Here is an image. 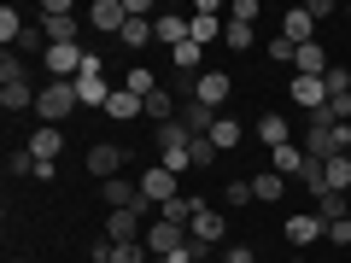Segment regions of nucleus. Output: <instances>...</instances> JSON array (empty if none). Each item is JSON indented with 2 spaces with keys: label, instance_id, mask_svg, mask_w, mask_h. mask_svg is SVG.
<instances>
[{
  "label": "nucleus",
  "instance_id": "e433bc0d",
  "mask_svg": "<svg viewBox=\"0 0 351 263\" xmlns=\"http://www.w3.org/2000/svg\"><path fill=\"white\" fill-rule=\"evenodd\" d=\"M217 158V147H211V135H199V140H193V164H199V170H205V164H211Z\"/></svg>",
  "mask_w": 351,
  "mask_h": 263
},
{
  "label": "nucleus",
  "instance_id": "c85d7f7f",
  "mask_svg": "<svg viewBox=\"0 0 351 263\" xmlns=\"http://www.w3.org/2000/svg\"><path fill=\"white\" fill-rule=\"evenodd\" d=\"M158 216H164V223H176V228H188L193 216H199V199H170Z\"/></svg>",
  "mask_w": 351,
  "mask_h": 263
},
{
  "label": "nucleus",
  "instance_id": "c9c22d12",
  "mask_svg": "<svg viewBox=\"0 0 351 263\" xmlns=\"http://www.w3.org/2000/svg\"><path fill=\"white\" fill-rule=\"evenodd\" d=\"M6 175H12V181L18 175H36V158H29V152H12V158H6Z\"/></svg>",
  "mask_w": 351,
  "mask_h": 263
},
{
  "label": "nucleus",
  "instance_id": "dca6fc26",
  "mask_svg": "<svg viewBox=\"0 0 351 263\" xmlns=\"http://www.w3.org/2000/svg\"><path fill=\"white\" fill-rule=\"evenodd\" d=\"M64 152V129H53V123H41L36 135H29V158H41V164H53Z\"/></svg>",
  "mask_w": 351,
  "mask_h": 263
},
{
  "label": "nucleus",
  "instance_id": "f03ea898",
  "mask_svg": "<svg viewBox=\"0 0 351 263\" xmlns=\"http://www.w3.org/2000/svg\"><path fill=\"white\" fill-rule=\"evenodd\" d=\"M76 105H82V94H76V82H47V88L36 94V117H41V123H53V129H59L64 117L76 112Z\"/></svg>",
  "mask_w": 351,
  "mask_h": 263
},
{
  "label": "nucleus",
  "instance_id": "a878e982",
  "mask_svg": "<svg viewBox=\"0 0 351 263\" xmlns=\"http://www.w3.org/2000/svg\"><path fill=\"white\" fill-rule=\"evenodd\" d=\"M258 135H263V147H269V152H276V147H287V117H281V112L258 117Z\"/></svg>",
  "mask_w": 351,
  "mask_h": 263
},
{
  "label": "nucleus",
  "instance_id": "a19ab883",
  "mask_svg": "<svg viewBox=\"0 0 351 263\" xmlns=\"http://www.w3.org/2000/svg\"><path fill=\"white\" fill-rule=\"evenodd\" d=\"M228 18H246V24H252V18H258V0H234V6H228Z\"/></svg>",
  "mask_w": 351,
  "mask_h": 263
},
{
  "label": "nucleus",
  "instance_id": "aec40b11",
  "mask_svg": "<svg viewBox=\"0 0 351 263\" xmlns=\"http://www.w3.org/2000/svg\"><path fill=\"white\" fill-rule=\"evenodd\" d=\"M311 211L322 216V228H334V223H346V216H351V199H346V193H322Z\"/></svg>",
  "mask_w": 351,
  "mask_h": 263
},
{
  "label": "nucleus",
  "instance_id": "2eb2a0df",
  "mask_svg": "<svg viewBox=\"0 0 351 263\" xmlns=\"http://www.w3.org/2000/svg\"><path fill=\"white\" fill-rule=\"evenodd\" d=\"M334 64H328V53L316 47V41H304V47H293V76H328Z\"/></svg>",
  "mask_w": 351,
  "mask_h": 263
},
{
  "label": "nucleus",
  "instance_id": "1a4fd4ad",
  "mask_svg": "<svg viewBox=\"0 0 351 263\" xmlns=\"http://www.w3.org/2000/svg\"><path fill=\"white\" fill-rule=\"evenodd\" d=\"M152 41H164V47H182V41H193V18H176V12H164V18H152Z\"/></svg>",
  "mask_w": 351,
  "mask_h": 263
},
{
  "label": "nucleus",
  "instance_id": "49530a36",
  "mask_svg": "<svg viewBox=\"0 0 351 263\" xmlns=\"http://www.w3.org/2000/svg\"><path fill=\"white\" fill-rule=\"evenodd\" d=\"M12 263H24V258H12Z\"/></svg>",
  "mask_w": 351,
  "mask_h": 263
},
{
  "label": "nucleus",
  "instance_id": "423d86ee",
  "mask_svg": "<svg viewBox=\"0 0 351 263\" xmlns=\"http://www.w3.org/2000/svg\"><path fill=\"white\" fill-rule=\"evenodd\" d=\"M88 24L100 29V36H123L129 6H123V0H94V6H88Z\"/></svg>",
  "mask_w": 351,
  "mask_h": 263
},
{
  "label": "nucleus",
  "instance_id": "37998d69",
  "mask_svg": "<svg viewBox=\"0 0 351 263\" xmlns=\"http://www.w3.org/2000/svg\"><path fill=\"white\" fill-rule=\"evenodd\" d=\"M252 258H258L252 246H228V251H223V263H252Z\"/></svg>",
  "mask_w": 351,
  "mask_h": 263
},
{
  "label": "nucleus",
  "instance_id": "4468645a",
  "mask_svg": "<svg viewBox=\"0 0 351 263\" xmlns=\"http://www.w3.org/2000/svg\"><path fill=\"white\" fill-rule=\"evenodd\" d=\"M217 117H223V112H211V105H199V100H188V105H182V112H176V123L188 129L193 140H199V135H211V123H217Z\"/></svg>",
  "mask_w": 351,
  "mask_h": 263
},
{
  "label": "nucleus",
  "instance_id": "a211bd4d",
  "mask_svg": "<svg viewBox=\"0 0 351 263\" xmlns=\"http://www.w3.org/2000/svg\"><path fill=\"white\" fill-rule=\"evenodd\" d=\"M141 112H147V100H135L129 88H112V100H106V117H112V123H129V117H141Z\"/></svg>",
  "mask_w": 351,
  "mask_h": 263
},
{
  "label": "nucleus",
  "instance_id": "473e14b6",
  "mask_svg": "<svg viewBox=\"0 0 351 263\" xmlns=\"http://www.w3.org/2000/svg\"><path fill=\"white\" fill-rule=\"evenodd\" d=\"M223 41H228L234 53H246V47H252V24H246V18H228V24H223Z\"/></svg>",
  "mask_w": 351,
  "mask_h": 263
},
{
  "label": "nucleus",
  "instance_id": "20e7f679",
  "mask_svg": "<svg viewBox=\"0 0 351 263\" xmlns=\"http://www.w3.org/2000/svg\"><path fill=\"white\" fill-rule=\"evenodd\" d=\"M76 94H82V105H100L106 112V100H112V88H106V64L88 53V64H82V76H76Z\"/></svg>",
  "mask_w": 351,
  "mask_h": 263
},
{
  "label": "nucleus",
  "instance_id": "f8f14e48",
  "mask_svg": "<svg viewBox=\"0 0 351 263\" xmlns=\"http://www.w3.org/2000/svg\"><path fill=\"white\" fill-rule=\"evenodd\" d=\"M188 234L199 240V246H217V240L228 234V223H223V211H211V205H199V216L188 223Z\"/></svg>",
  "mask_w": 351,
  "mask_h": 263
},
{
  "label": "nucleus",
  "instance_id": "de8ad7c7",
  "mask_svg": "<svg viewBox=\"0 0 351 263\" xmlns=\"http://www.w3.org/2000/svg\"><path fill=\"white\" fill-rule=\"evenodd\" d=\"M346 12H351V6H346Z\"/></svg>",
  "mask_w": 351,
  "mask_h": 263
},
{
  "label": "nucleus",
  "instance_id": "4be33fe9",
  "mask_svg": "<svg viewBox=\"0 0 351 263\" xmlns=\"http://www.w3.org/2000/svg\"><path fill=\"white\" fill-rule=\"evenodd\" d=\"M269 170H276V175H299L304 170V147H293V140L276 147V152H269Z\"/></svg>",
  "mask_w": 351,
  "mask_h": 263
},
{
  "label": "nucleus",
  "instance_id": "393cba45",
  "mask_svg": "<svg viewBox=\"0 0 351 263\" xmlns=\"http://www.w3.org/2000/svg\"><path fill=\"white\" fill-rule=\"evenodd\" d=\"M147 117H152V123H176V94H170V88H158V94H147Z\"/></svg>",
  "mask_w": 351,
  "mask_h": 263
},
{
  "label": "nucleus",
  "instance_id": "a18cd8bd",
  "mask_svg": "<svg viewBox=\"0 0 351 263\" xmlns=\"http://www.w3.org/2000/svg\"><path fill=\"white\" fill-rule=\"evenodd\" d=\"M152 263H176V258H152Z\"/></svg>",
  "mask_w": 351,
  "mask_h": 263
},
{
  "label": "nucleus",
  "instance_id": "412c9836",
  "mask_svg": "<svg viewBox=\"0 0 351 263\" xmlns=\"http://www.w3.org/2000/svg\"><path fill=\"white\" fill-rule=\"evenodd\" d=\"M281 193H287V175H276V170H258V175H252V199L276 205Z\"/></svg>",
  "mask_w": 351,
  "mask_h": 263
},
{
  "label": "nucleus",
  "instance_id": "4c0bfd02",
  "mask_svg": "<svg viewBox=\"0 0 351 263\" xmlns=\"http://www.w3.org/2000/svg\"><path fill=\"white\" fill-rule=\"evenodd\" d=\"M269 59H281V64H293V41H287V36H276V41H269Z\"/></svg>",
  "mask_w": 351,
  "mask_h": 263
},
{
  "label": "nucleus",
  "instance_id": "b1692460",
  "mask_svg": "<svg viewBox=\"0 0 351 263\" xmlns=\"http://www.w3.org/2000/svg\"><path fill=\"white\" fill-rule=\"evenodd\" d=\"M322 170H328V193H351V152H339V158H328Z\"/></svg>",
  "mask_w": 351,
  "mask_h": 263
},
{
  "label": "nucleus",
  "instance_id": "ddd939ff",
  "mask_svg": "<svg viewBox=\"0 0 351 263\" xmlns=\"http://www.w3.org/2000/svg\"><path fill=\"white\" fill-rule=\"evenodd\" d=\"M293 105H304V112H322L328 105V88H322V76H293Z\"/></svg>",
  "mask_w": 351,
  "mask_h": 263
},
{
  "label": "nucleus",
  "instance_id": "79ce46f5",
  "mask_svg": "<svg viewBox=\"0 0 351 263\" xmlns=\"http://www.w3.org/2000/svg\"><path fill=\"white\" fill-rule=\"evenodd\" d=\"M328 240H334V246H351V216H346V223H334V228H328Z\"/></svg>",
  "mask_w": 351,
  "mask_h": 263
},
{
  "label": "nucleus",
  "instance_id": "9d476101",
  "mask_svg": "<svg viewBox=\"0 0 351 263\" xmlns=\"http://www.w3.org/2000/svg\"><path fill=\"white\" fill-rule=\"evenodd\" d=\"M94 263H152V251H147V240H129V246L100 240V246H94Z\"/></svg>",
  "mask_w": 351,
  "mask_h": 263
},
{
  "label": "nucleus",
  "instance_id": "0eeeda50",
  "mask_svg": "<svg viewBox=\"0 0 351 263\" xmlns=\"http://www.w3.org/2000/svg\"><path fill=\"white\" fill-rule=\"evenodd\" d=\"M141 223H147V211H106V240H112V246L147 240V234H141Z\"/></svg>",
  "mask_w": 351,
  "mask_h": 263
},
{
  "label": "nucleus",
  "instance_id": "7c9ffc66",
  "mask_svg": "<svg viewBox=\"0 0 351 263\" xmlns=\"http://www.w3.org/2000/svg\"><path fill=\"white\" fill-rule=\"evenodd\" d=\"M170 64H176L182 76H199V41H182V47L170 53Z\"/></svg>",
  "mask_w": 351,
  "mask_h": 263
},
{
  "label": "nucleus",
  "instance_id": "cd10ccee",
  "mask_svg": "<svg viewBox=\"0 0 351 263\" xmlns=\"http://www.w3.org/2000/svg\"><path fill=\"white\" fill-rule=\"evenodd\" d=\"M123 88H129V94H135V100H147V94H158V82H152V71H147V64H129Z\"/></svg>",
  "mask_w": 351,
  "mask_h": 263
},
{
  "label": "nucleus",
  "instance_id": "58836bf2",
  "mask_svg": "<svg viewBox=\"0 0 351 263\" xmlns=\"http://www.w3.org/2000/svg\"><path fill=\"white\" fill-rule=\"evenodd\" d=\"M228 205H252V181H228Z\"/></svg>",
  "mask_w": 351,
  "mask_h": 263
},
{
  "label": "nucleus",
  "instance_id": "bb28decb",
  "mask_svg": "<svg viewBox=\"0 0 351 263\" xmlns=\"http://www.w3.org/2000/svg\"><path fill=\"white\" fill-rule=\"evenodd\" d=\"M211 147L217 152H234L240 147V123H234V117H217V123H211Z\"/></svg>",
  "mask_w": 351,
  "mask_h": 263
},
{
  "label": "nucleus",
  "instance_id": "f704fd0d",
  "mask_svg": "<svg viewBox=\"0 0 351 263\" xmlns=\"http://www.w3.org/2000/svg\"><path fill=\"white\" fill-rule=\"evenodd\" d=\"M18 47H24V53H36V47L47 53L53 41H47V29H36V24H24V36H18Z\"/></svg>",
  "mask_w": 351,
  "mask_h": 263
},
{
  "label": "nucleus",
  "instance_id": "72a5a7b5",
  "mask_svg": "<svg viewBox=\"0 0 351 263\" xmlns=\"http://www.w3.org/2000/svg\"><path fill=\"white\" fill-rule=\"evenodd\" d=\"M322 88H328V100H346V94H351V71H346V64H334V71L322 76Z\"/></svg>",
  "mask_w": 351,
  "mask_h": 263
},
{
  "label": "nucleus",
  "instance_id": "c03bdc74",
  "mask_svg": "<svg viewBox=\"0 0 351 263\" xmlns=\"http://www.w3.org/2000/svg\"><path fill=\"white\" fill-rule=\"evenodd\" d=\"M287 263H311V258H287Z\"/></svg>",
  "mask_w": 351,
  "mask_h": 263
},
{
  "label": "nucleus",
  "instance_id": "39448f33",
  "mask_svg": "<svg viewBox=\"0 0 351 263\" xmlns=\"http://www.w3.org/2000/svg\"><path fill=\"white\" fill-rule=\"evenodd\" d=\"M141 199L158 205V211H164L170 199H182V193H176V175L164 170V164H147V175H141Z\"/></svg>",
  "mask_w": 351,
  "mask_h": 263
},
{
  "label": "nucleus",
  "instance_id": "5701e85b",
  "mask_svg": "<svg viewBox=\"0 0 351 263\" xmlns=\"http://www.w3.org/2000/svg\"><path fill=\"white\" fill-rule=\"evenodd\" d=\"M299 181H304V193H311V199H322V193H328V170H322V158H311V152H304Z\"/></svg>",
  "mask_w": 351,
  "mask_h": 263
},
{
  "label": "nucleus",
  "instance_id": "c756f323",
  "mask_svg": "<svg viewBox=\"0 0 351 263\" xmlns=\"http://www.w3.org/2000/svg\"><path fill=\"white\" fill-rule=\"evenodd\" d=\"M18 36H24V12H18V6H6V12H0V41H6V53L18 47Z\"/></svg>",
  "mask_w": 351,
  "mask_h": 263
},
{
  "label": "nucleus",
  "instance_id": "2f4dec72",
  "mask_svg": "<svg viewBox=\"0 0 351 263\" xmlns=\"http://www.w3.org/2000/svg\"><path fill=\"white\" fill-rule=\"evenodd\" d=\"M117 41H123V47H147V41H152V18H129Z\"/></svg>",
  "mask_w": 351,
  "mask_h": 263
},
{
  "label": "nucleus",
  "instance_id": "6ab92c4d",
  "mask_svg": "<svg viewBox=\"0 0 351 263\" xmlns=\"http://www.w3.org/2000/svg\"><path fill=\"white\" fill-rule=\"evenodd\" d=\"M311 29H316V24H311V12H304V6H287V18H281V36H287L293 47H304V41H316Z\"/></svg>",
  "mask_w": 351,
  "mask_h": 263
},
{
  "label": "nucleus",
  "instance_id": "9b49d317",
  "mask_svg": "<svg viewBox=\"0 0 351 263\" xmlns=\"http://www.w3.org/2000/svg\"><path fill=\"white\" fill-rule=\"evenodd\" d=\"M123 158H129V152H123V147H112V140H100V147H88V170L100 175V181H112V175L123 170Z\"/></svg>",
  "mask_w": 351,
  "mask_h": 263
},
{
  "label": "nucleus",
  "instance_id": "7ed1b4c3",
  "mask_svg": "<svg viewBox=\"0 0 351 263\" xmlns=\"http://www.w3.org/2000/svg\"><path fill=\"white\" fill-rule=\"evenodd\" d=\"M41 29H47L53 47H71V41H76V12H71V0H47V6H41Z\"/></svg>",
  "mask_w": 351,
  "mask_h": 263
},
{
  "label": "nucleus",
  "instance_id": "6e6552de",
  "mask_svg": "<svg viewBox=\"0 0 351 263\" xmlns=\"http://www.w3.org/2000/svg\"><path fill=\"white\" fill-rule=\"evenodd\" d=\"M228 94H234V82H228V71H199V94H193L199 105H211V112H223V105H228Z\"/></svg>",
  "mask_w": 351,
  "mask_h": 263
},
{
  "label": "nucleus",
  "instance_id": "f3484780",
  "mask_svg": "<svg viewBox=\"0 0 351 263\" xmlns=\"http://www.w3.org/2000/svg\"><path fill=\"white\" fill-rule=\"evenodd\" d=\"M322 234H328V228H322L316 211H293L287 216V240H293V246H311V240H322Z\"/></svg>",
  "mask_w": 351,
  "mask_h": 263
},
{
  "label": "nucleus",
  "instance_id": "ea45409f",
  "mask_svg": "<svg viewBox=\"0 0 351 263\" xmlns=\"http://www.w3.org/2000/svg\"><path fill=\"white\" fill-rule=\"evenodd\" d=\"M304 12H311V24L316 18H334V0H304Z\"/></svg>",
  "mask_w": 351,
  "mask_h": 263
},
{
  "label": "nucleus",
  "instance_id": "f257e3e1",
  "mask_svg": "<svg viewBox=\"0 0 351 263\" xmlns=\"http://www.w3.org/2000/svg\"><path fill=\"white\" fill-rule=\"evenodd\" d=\"M41 88H29V64L18 59V53H6L0 59V112H24V105H36Z\"/></svg>",
  "mask_w": 351,
  "mask_h": 263
}]
</instances>
